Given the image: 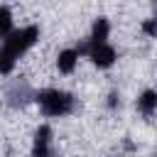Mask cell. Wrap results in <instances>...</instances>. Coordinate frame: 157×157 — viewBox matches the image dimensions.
Segmentation results:
<instances>
[{"label":"cell","mask_w":157,"mask_h":157,"mask_svg":"<svg viewBox=\"0 0 157 157\" xmlns=\"http://www.w3.org/2000/svg\"><path fill=\"white\" fill-rule=\"evenodd\" d=\"M37 101H39V105H42V110H44L47 115H64V113H69L71 105H74V98H71L69 93H64V91H56V88L42 91V93L37 96Z\"/></svg>","instance_id":"cell-2"},{"label":"cell","mask_w":157,"mask_h":157,"mask_svg":"<svg viewBox=\"0 0 157 157\" xmlns=\"http://www.w3.org/2000/svg\"><path fill=\"white\" fill-rule=\"evenodd\" d=\"M137 108H140V113H145V115H150L155 108H157V91H142V96L137 98Z\"/></svg>","instance_id":"cell-5"},{"label":"cell","mask_w":157,"mask_h":157,"mask_svg":"<svg viewBox=\"0 0 157 157\" xmlns=\"http://www.w3.org/2000/svg\"><path fill=\"white\" fill-rule=\"evenodd\" d=\"M76 59H78V52H74V49H66V52H61L59 54V71H64V74H71L74 71V66H76Z\"/></svg>","instance_id":"cell-6"},{"label":"cell","mask_w":157,"mask_h":157,"mask_svg":"<svg viewBox=\"0 0 157 157\" xmlns=\"http://www.w3.org/2000/svg\"><path fill=\"white\" fill-rule=\"evenodd\" d=\"M142 29H145L147 34H157V20H147V22L142 25Z\"/></svg>","instance_id":"cell-9"},{"label":"cell","mask_w":157,"mask_h":157,"mask_svg":"<svg viewBox=\"0 0 157 157\" xmlns=\"http://www.w3.org/2000/svg\"><path fill=\"white\" fill-rule=\"evenodd\" d=\"M49 137H52V128L42 125L34 135V155H47L49 152Z\"/></svg>","instance_id":"cell-4"},{"label":"cell","mask_w":157,"mask_h":157,"mask_svg":"<svg viewBox=\"0 0 157 157\" xmlns=\"http://www.w3.org/2000/svg\"><path fill=\"white\" fill-rule=\"evenodd\" d=\"M108 39V20L98 17V22L93 25V34H91V44H101Z\"/></svg>","instance_id":"cell-7"},{"label":"cell","mask_w":157,"mask_h":157,"mask_svg":"<svg viewBox=\"0 0 157 157\" xmlns=\"http://www.w3.org/2000/svg\"><path fill=\"white\" fill-rule=\"evenodd\" d=\"M12 29V15L7 7H0V37H7Z\"/></svg>","instance_id":"cell-8"},{"label":"cell","mask_w":157,"mask_h":157,"mask_svg":"<svg viewBox=\"0 0 157 157\" xmlns=\"http://www.w3.org/2000/svg\"><path fill=\"white\" fill-rule=\"evenodd\" d=\"M39 37V29L37 27H25V29H17V32H10L2 49H0V74H10L17 56L25 54Z\"/></svg>","instance_id":"cell-1"},{"label":"cell","mask_w":157,"mask_h":157,"mask_svg":"<svg viewBox=\"0 0 157 157\" xmlns=\"http://www.w3.org/2000/svg\"><path fill=\"white\" fill-rule=\"evenodd\" d=\"M86 52L91 54L93 64L101 66V69H105V66H110V64L115 61V49H113L110 44H105V42H101V44H88Z\"/></svg>","instance_id":"cell-3"}]
</instances>
